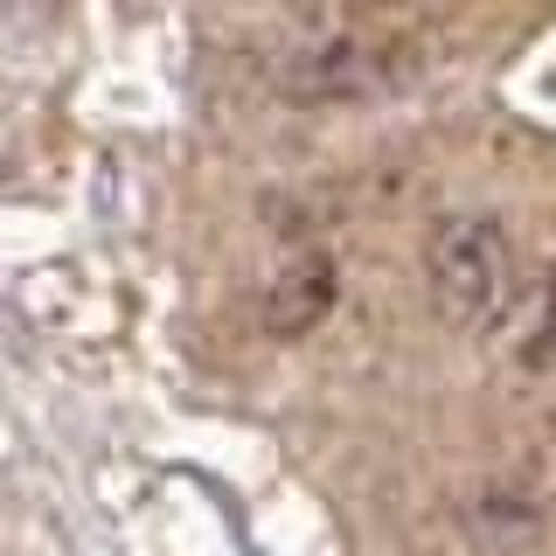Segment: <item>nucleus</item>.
Returning a JSON list of instances; mask_svg holds the SVG:
<instances>
[{"label": "nucleus", "mask_w": 556, "mask_h": 556, "mask_svg": "<svg viewBox=\"0 0 556 556\" xmlns=\"http://www.w3.org/2000/svg\"><path fill=\"white\" fill-rule=\"evenodd\" d=\"M494 355L521 376H535V369L556 362V265L521 278L515 306L494 320Z\"/></svg>", "instance_id": "obj_5"}, {"label": "nucleus", "mask_w": 556, "mask_h": 556, "mask_svg": "<svg viewBox=\"0 0 556 556\" xmlns=\"http://www.w3.org/2000/svg\"><path fill=\"white\" fill-rule=\"evenodd\" d=\"M334 306H341V265L327 251H300L265 278V292H257V327H265L271 341H300Z\"/></svg>", "instance_id": "obj_3"}, {"label": "nucleus", "mask_w": 556, "mask_h": 556, "mask_svg": "<svg viewBox=\"0 0 556 556\" xmlns=\"http://www.w3.org/2000/svg\"><path fill=\"white\" fill-rule=\"evenodd\" d=\"M439 63L425 14H292L265 42V84L292 104H369Z\"/></svg>", "instance_id": "obj_1"}, {"label": "nucleus", "mask_w": 556, "mask_h": 556, "mask_svg": "<svg viewBox=\"0 0 556 556\" xmlns=\"http://www.w3.org/2000/svg\"><path fill=\"white\" fill-rule=\"evenodd\" d=\"M417 278H425V306L445 327H486L515 306L521 292V243L501 208H445L431 216L425 243H417Z\"/></svg>", "instance_id": "obj_2"}, {"label": "nucleus", "mask_w": 556, "mask_h": 556, "mask_svg": "<svg viewBox=\"0 0 556 556\" xmlns=\"http://www.w3.org/2000/svg\"><path fill=\"white\" fill-rule=\"evenodd\" d=\"M543 515H549V494L521 473H494L466 494V529L486 556H515L543 535Z\"/></svg>", "instance_id": "obj_4"}]
</instances>
